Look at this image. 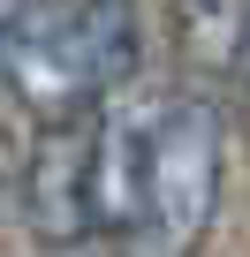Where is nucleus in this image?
Listing matches in <instances>:
<instances>
[{
	"label": "nucleus",
	"mask_w": 250,
	"mask_h": 257,
	"mask_svg": "<svg viewBox=\"0 0 250 257\" xmlns=\"http://www.w3.org/2000/svg\"><path fill=\"white\" fill-rule=\"evenodd\" d=\"M31 0H0V83H8V46H16V23H23Z\"/></svg>",
	"instance_id": "obj_7"
},
{
	"label": "nucleus",
	"mask_w": 250,
	"mask_h": 257,
	"mask_svg": "<svg viewBox=\"0 0 250 257\" xmlns=\"http://www.w3.org/2000/svg\"><path fill=\"white\" fill-rule=\"evenodd\" d=\"M23 204H31V227L46 242L99 234V204H91V121L84 113L46 121L38 152L23 159Z\"/></svg>",
	"instance_id": "obj_4"
},
{
	"label": "nucleus",
	"mask_w": 250,
	"mask_h": 257,
	"mask_svg": "<svg viewBox=\"0 0 250 257\" xmlns=\"http://www.w3.org/2000/svg\"><path fill=\"white\" fill-rule=\"evenodd\" d=\"M8 91L38 121H68V113H91L106 98L99 68H91V38H84V8L76 0H31L23 8L16 46H8Z\"/></svg>",
	"instance_id": "obj_2"
},
{
	"label": "nucleus",
	"mask_w": 250,
	"mask_h": 257,
	"mask_svg": "<svg viewBox=\"0 0 250 257\" xmlns=\"http://www.w3.org/2000/svg\"><path fill=\"white\" fill-rule=\"evenodd\" d=\"M159 113L167 98L152 91H106L91 113V204H99V234H129L144 212V182H152V144H159Z\"/></svg>",
	"instance_id": "obj_3"
},
{
	"label": "nucleus",
	"mask_w": 250,
	"mask_h": 257,
	"mask_svg": "<svg viewBox=\"0 0 250 257\" xmlns=\"http://www.w3.org/2000/svg\"><path fill=\"white\" fill-rule=\"evenodd\" d=\"M242 8L250 0H175V23H182V61L197 76H227L242 53Z\"/></svg>",
	"instance_id": "obj_5"
},
{
	"label": "nucleus",
	"mask_w": 250,
	"mask_h": 257,
	"mask_svg": "<svg viewBox=\"0 0 250 257\" xmlns=\"http://www.w3.org/2000/svg\"><path fill=\"white\" fill-rule=\"evenodd\" d=\"M61 257H114V249H106L99 234H84V242H61Z\"/></svg>",
	"instance_id": "obj_8"
},
{
	"label": "nucleus",
	"mask_w": 250,
	"mask_h": 257,
	"mask_svg": "<svg viewBox=\"0 0 250 257\" xmlns=\"http://www.w3.org/2000/svg\"><path fill=\"white\" fill-rule=\"evenodd\" d=\"M220 204V106L212 98H167L144 212L129 227V257H190Z\"/></svg>",
	"instance_id": "obj_1"
},
{
	"label": "nucleus",
	"mask_w": 250,
	"mask_h": 257,
	"mask_svg": "<svg viewBox=\"0 0 250 257\" xmlns=\"http://www.w3.org/2000/svg\"><path fill=\"white\" fill-rule=\"evenodd\" d=\"M84 8V38H91V68H99V91H121L137 76V0H76Z\"/></svg>",
	"instance_id": "obj_6"
}]
</instances>
